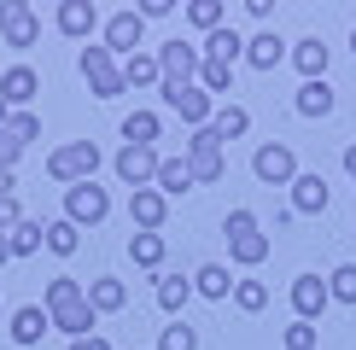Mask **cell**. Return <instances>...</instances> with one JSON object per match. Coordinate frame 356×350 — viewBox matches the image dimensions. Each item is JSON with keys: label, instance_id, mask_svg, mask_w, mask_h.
Listing matches in <instances>:
<instances>
[{"label": "cell", "instance_id": "6da1fadb", "mask_svg": "<svg viewBox=\"0 0 356 350\" xmlns=\"http://www.w3.org/2000/svg\"><path fill=\"white\" fill-rule=\"evenodd\" d=\"M41 310H47V321L65 339H88V333H94V303H88V292L70 281V274L47 281V303H41Z\"/></svg>", "mask_w": 356, "mask_h": 350}, {"label": "cell", "instance_id": "7a4b0ae2", "mask_svg": "<svg viewBox=\"0 0 356 350\" xmlns=\"http://www.w3.org/2000/svg\"><path fill=\"white\" fill-rule=\"evenodd\" d=\"M222 233H228V257L240 262V269H257V262L269 257V233L257 228V216H251V210H228Z\"/></svg>", "mask_w": 356, "mask_h": 350}, {"label": "cell", "instance_id": "3957f363", "mask_svg": "<svg viewBox=\"0 0 356 350\" xmlns=\"http://www.w3.org/2000/svg\"><path fill=\"white\" fill-rule=\"evenodd\" d=\"M187 169H193V187H211V181L228 175V152H222V140H216L211 123L193 128V140H187Z\"/></svg>", "mask_w": 356, "mask_h": 350}, {"label": "cell", "instance_id": "277c9868", "mask_svg": "<svg viewBox=\"0 0 356 350\" xmlns=\"http://www.w3.org/2000/svg\"><path fill=\"white\" fill-rule=\"evenodd\" d=\"M94 169H99V146L94 140H70V146H58V152L47 158V175H53V181H65V187L94 181Z\"/></svg>", "mask_w": 356, "mask_h": 350}, {"label": "cell", "instance_id": "5b68a950", "mask_svg": "<svg viewBox=\"0 0 356 350\" xmlns=\"http://www.w3.org/2000/svg\"><path fill=\"white\" fill-rule=\"evenodd\" d=\"M76 65H82V82H88V94H94V99H117V94L129 88V82H123V65H117L106 47H82Z\"/></svg>", "mask_w": 356, "mask_h": 350}, {"label": "cell", "instance_id": "8992f818", "mask_svg": "<svg viewBox=\"0 0 356 350\" xmlns=\"http://www.w3.org/2000/svg\"><path fill=\"white\" fill-rule=\"evenodd\" d=\"M158 94H164V106L181 117V123H193V128H204L216 117V106H211V94H204L199 82H158Z\"/></svg>", "mask_w": 356, "mask_h": 350}, {"label": "cell", "instance_id": "52a82bcc", "mask_svg": "<svg viewBox=\"0 0 356 350\" xmlns=\"http://www.w3.org/2000/svg\"><path fill=\"white\" fill-rule=\"evenodd\" d=\"M0 41H6L12 53H24V47L41 41V18H35L29 0H0Z\"/></svg>", "mask_w": 356, "mask_h": 350}, {"label": "cell", "instance_id": "ba28073f", "mask_svg": "<svg viewBox=\"0 0 356 350\" xmlns=\"http://www.w3.org/2000/svg\"><path fill=\"white\" fill-rule=\"evenodd\" d=\"M251 175H257L263 187H292L298 181V158H292L286 140H269V146H257V158H251Z\"/></svg>", "mask_w": 356, "mask_h": 350}, {"label": "cell", "instance_id": "9c48e42d", "mask_svg": "<svg viewBox=\"0 0 356 350\" xmlns=\"http://www.w3.org/2000/svg\"><path fill=\"white\" fill-rule=\"evenodd\" d=\"M106 216H111V193H106V187H94V181L65 187V222L94 228V222H106Z\"/></svg>", "mask_w": 356, "mask_h": 350}, {"label": "cell", "instance_id": "30bf717a", "mask_svg": "<svg viewBox=\"0 0 356 350\" xmlns=\"http://www.w3.org/2000/svg\"><path fill=\"white\" fill-rule=\"evenodd\" d=\"M140 41H146V18H140L135 6H129V12H111V18H106V41H99V47H106L117 65H123L129 53H140Z\"/></svg>", "mask_w": 356, "mask_h": 350}, {"label": "cell", "instance_id": "8fae6325", "mask_svg": "<svg viewBox=\"0 0 356 350\" xmlns=\"http://www.w3.org/2000/svg\"><path fill=\"white\" fill-rule=\"evenodd\" d=\"M158 164H164L158 146H123V152H117V181H123L129 193H140V187L158 181Z\"/></svg>", "mask_w": 356, "mask_h": 350}, {"label": "cell", "instance_id": "7c38bea8", "mask_svg": "<svg viewBox=\"0 0 356 350\" xmlns=\"http://www.w3.org/2000/svg\"><path fill=\"white\" fill-rule=\"evenodd\" d=\"M199 65H204V53L193 47V41H164V47H158V70H164V82H193L199 76Z\"/></svg>", "mask_w": 356, "mask_h": 350}, {"label": "cell", "instance_id": "4fadbf2b", "mask_svg": "<svg viewBox=\"0 0 356 350\" xmlns=\"http://www.w3.org/2000/svg\"><path fill=\"white\" fill-rule=\"evenodd\" d=\"M170 216V199L158 193V187H140V193H129V222H135L140 233H158Z\"/></svg>", "mask_w": 356, "mask_h": 350}, {"label": "cell", "instance_id": "5bb4252c", "mask_svg": "<svg viewBox=\"0 0 356 350\" xmlns=\"http://www.w3.org/2000/svg\"><path fill=\"white\" fill-rule=\"evenodd\" d=\"M58 35H70V41H88L99 29V6L94 0H65V6H58Z\"/></svg>", "mask_w": 356, "mask_h": 350}, {"label": "cell", "instance_id": "9a60e30c", "mask_svg": "<svg viewBox=\"0 0 356 350\" xmlns=\"http://www.w3.org/2000/svg\"><path fill=\"white\" fill-rule=\"evenodd\" d=\"M327 175H316V169H298V181H292V210L298 216H321L327 210Z\"/></svg>", "mask_w": 356, "mask_h": 350}, {"label": "cell", "instance_id": "2e32d148", "mask_svg": "<svg viewBox=\"0 0 356 350\" xmlns=\"http://www.w3.org/2000/svg\"><path fill=\"white\" fill-rule=\"evenodd\" d=\"M327 303H333V292H327L321 274H298V281H292V310H298V321H316Z\"/></svg>", "mask_w": 356, "mask_h": 350}, {"label": "cell", "instance_id": "e0dca14e", "mask_svg": "<svg viewBox=\"0 0 356 350\" xmlns=\"http://www.w3.org/2000/svg\"><path fill=\"white\" fill-rule=\"evenodd\" d=\"M41 94V76L29 65H12L6 76H0V99H6V111H29V99Z\"/></svg>", "mask_w": 356, "mask_h": 350}, {"label": "cell", "instance_id": "ac0fdd59", "mask_svg": "<svg viewBox=\"0 0 356 350\" xmlns=\"http://www.w3.org/2000/svg\"><path fill=\"white\" fill-rule=\"evenodd\" d=\"M327 41H321V35H304L298 41V47H292V65H298L304 70V82H327Z\"/></svg>", "mask_w": 356, "mask_h": 350}, {"label": "cell", "instance_id": "d6986e66", "mask_svg": "<svg viewBox=\"0 0 356 350\" xmlns=\"http://www.w3.org/2000/svg\"><path fill=\"white\" fill-rule=\"evenodd\" d=\"M82 292H88V303H94V315H117V310L129 303V286H123V281H111V274H99V281H88Z\"/></svg>", "mask_w": 356, "mask_h": 350}, {"label": "cell", "instance_id": "ffe728a7", "mask_svg": "<svg viewBox=\"0 0 356 350\" xmlns=\"http://www.w3.org/2000/svg\"><path fill=\"white\" fill-rule=\"evenodd\" d=\"M199 53H204V58H216V65H228V70H234V65H240V58H245V41L234 35L228 24H222V29H211V35H204V47H199Z\"/></svg>", "mask_w": 356, "mask_h": 350}, {"label": "cell", "instance_id": "44dd1931", "mask_svg": "<svg viewBox=\"0 0 356 350\" xmlns=\"http://www.w3.org/2000/svg\"><path fill=\"white\" fill-rule=\"evenodd\" d=\"M280 58H286V41H280L275 29H263V35L245 41V65H251V70H275Z\"/></svg>", "mask_w": 356, "mask_h": 350}, {"label": "cell", "instance_id": "7402d4cb", "mask_svg": "<svg viewBox=\"0 0 356 350\" xmlns=\"http://www.w3.org/2000/svg\"><path fill=\"white\" fill-rule=\"evenodd\" d=\"M41 333H53L47 310H41V303H24V310L12 315V339H18V344L29 350V344H41Z\"/></svg>", "mask_w": 356, "mask_h": 350}, {"label": "cell", "instance_id": "603a6c76", "mask_svg": "<svg viewBox=\"0 0 356 350\" xmlns=\"http://www.w3.org/2000/svg\"><path fill=\"white\" fill-rule=\"evenodd\" d=\"M158 135H164V117L158 111H129L123 117V146H152Z\"/></svg>", "mask_w": 356, "mask_h": 350}, {"label": "cell", "instance_id": "cb8c5ba5", "mask_svg": "<svg viewBox=\"0 0 356 350\" xmlns=\"http://www.w3.org/2000/svg\"><path fill=\"white\" fill-rule=\"evenodd\" d=\"M123 82H129V88H158V82H164L158 53H129V58H123Z\"/></svg>", "mask_w": 356, "mask_h": 350}, {"label": "cell", "instance_id": "d4e9b609", "mask_svg": "<svg viewBox=\"0 0 356 350\" xmlns=\"http://www.w3.org/2000/svg\"><path fill=\"white\" fill-rule=\"evenodd\" d=\"M158 193H164V199H181L187 193V187H193V169H187V158H164V164H158Z\"/></svg>", "mask_w": 356, "mask_h": 350}, {"label": "cell", "instance_id": "484cf974", "mask_svg": "<svg viewBox=\"0 0 356 350\" xmlns=\"http://www.w3.org/2000/svg\"><path fill=\"white\" fill-rule=\"evenodd\" d=\"M41 245H47V228H41V222H29V216L6 233V251H12V257H35Z\"/></svg>", "mask_w": 356, "mask_h": 350}, {"label": "cell", "instance_id": "4316f807", "mask_svg": "<svg viewBox=\"0 0 356 350\" xmlns=\"http://www.w3.org/2000/svg\"><path fill=\"white\" fill-rule=\"evenodd\" d=\"M193 292H199V298H228V292H234V274L222 269V262H204V269L193 274Z\"/></svg>", "mask_w": 356, "mask_h": 350}, {"label": "cell", "instance_id": "83f0119b", "mask_svg": "<svg viewBox=\"0 0 356 350\" xmlns=\"http://www.w3.org/2000/svg\"><path fill=\"white\" fill-rule=\"evenodd\" d=\"M187 298H193V281H181V274H164V281H158V310L164 315H181Z\"/></svg>", "mask_w": 356, "mask_h": 350}, {"label": "cell", "instance_id": "f1b7e54d", "mask_svg": "<svg viewBox=\"0 0 356 350\" xmlns=\"http://www.w3.org/2000/svg\"><path fill=\"white\" fill-rule=\"evenodd\" d=\"M211 128H216V140H240L245 128H251V111H245V106H216Z\"/></svg>", "mask_w": 356, "mask_h": 350}, {"label": "cell", "instance_id": "f546056e", "mask_svg": "<svg viewBox=\"0 0 356 350\" xmlns=\"http://www.w3.org/2000/svg\"><path fill=\"white\" fill-rule=\"evenodd\" d=\"M333 111V88L327 82H304L298 88V117H327Z\"/></svg>", "mask_w": 356, "mask_h": 350}, {"label": "cell", "instance_id": "4dcf8cb0", "mask_svg": "<svg viewBox=\"0 0 356 350\" xmlns=\"http://www.w3.org/2000/svg\"><path fill=\"white\" fill-rule=\"evenodd\" d=\"M129 257H135V269H158L164 262V233H135L129 240Z\"/></svg>", "mask_w": 356, "mask_h": 350}, {"label": "cell", "instance_id": "1f68e13d", "mask_svg": "<svg viewBox=\"0 0 356 350\" xmlns=\"http://www.w3.org/2000/svg\"><path fill=\"white\" fill-rule=\"evenodd\" d=\"M187 24L211 35V29H222V24H228V12H222V0H187Z\"/></svg>", "mask_w": 356, "mask_h": 350}, {"label": "cell", "instance_id": "d6a6232c", "mask_svg": "<svg viewBox=\"0 0 356 350\" xmlns=\"http://www.w3.org/2000/svg\"><path fill=\"white\" fill-rule=\"evenodd\" d=\"M76 245H82V228H76V222H65V216L47 222V251H53V257H70Z\"/></svg>", "mask_w": 356, "mask_h": 350}, {"label": "cell", "instance_id": "836d02e7", "mask_svg": "<svg viewBox=\"0 0 356 350\" xmlns=\"http://www.w3.org/2000/svg\"><path fill=\"white\" fill-rule=\"evenodd\" d=\"M199 88H204V94H234V70L228 65H216V58H204V65H199Z\"/></svg>", "mask_w": 356, "mask_h": 350}, {"label": "cell", "instance_id": "e575fe53", "mask_svg": "<svg viewBox=\"0 0 356 350\" xmlns=\"http://www.w3.org/2000/svg\"><path fill=\"white\" fill-rule=\"evenodd\" d=\"M234 303H240L245 315L269 310V286H263V281H234Z\"/></svg>", "mask_w": 356, "mask_h": 350}, {"label": "cell", "instance_id": "d590c367", "mask_svg": "<svg viewBox=\"0 0 356 350\" xmlns=\"http://www.w3.org/2000/svg\"><path fill=\"white\" fill-rule=\"evenodd\" d=\"M327 292L339 303H356V262H339V269L327 274Z\"/></svg>", "mask_w": 356, "mask_h": 350}, {"label": "cell", "instance_id": "8d00e7d4", "mask_svg": "<svg viewBox=\"0 0 356 350\" xmlns=\"http://www.w3.org/2000/svg\"><path fill=\"white\" fill-rule=\"evenodd\" d=\"M158 350H199V333H193L187 321H170L164 339H158Z\"/></svg>", "mask_w": 356, "mask_h": 350}, {"label": "cell", "instance_id": "74e56055", "mask_svg": "<svg viewBox=\"0 0 356 350\" xmlns=\"http://www.w3.org/2000/svg\"><path fill=\"white\" fill-rule=\"evenodd\" d=\"M6 128H12V135H18V146L41 140V117H35V111H12V117H6Z\"/></svg>", "mask_w": 356, "mask_h": 350}, {"label": "cell", "instance_id": "f35d334b", "mask_svg": "<svg viewBox=\"0 0 356 350\" xmlns=\"http://www.w3.org/2000/svg\"><path fill=\"white\" fill-rule=\"evenodd\" d=\"M286 350H316V321H292L286 327Z\"/></svg>", "mask_w": 356, "mask_h": 350}, {"label": "cell", "instance_id": "ab89813d", "mask_svg": "<svg viewBox=\"0 0 356 350\" xmlns=\"http://www.w3.org/2000/svg\"><path fill=\"white\" fill-rule=\"evenodd\" d=\"M18 152H24V146H18V135H12V128H0V169H12V164H18Z\"/></svg>", "mask_w": 356, "mask_h": 350}, {"label": "cell", "instance_id": "60d3db41", "mask_svg": "<svg viewBox=\"0 0 356 350\" xmlns=\"http://www.w3.org/2000/svg\"><path fill=\"white\" fill-rule=\"evenodd\" d=\"M24 222V210H18V199H0V240H6L12 228Z\"/></svg>", "mask_w": 356, "mask_h": 350}, {"label": "cell", "instance_id": "b9f144b4", "mask_svg": "<svg viewBox=\"0 0 356 350\" xmlns=\"http://www.w3.org/2000/svg\"><path fill=\"white\" fill-rule=\"evenodd\" d=\"M140 18H170V12H175V0H140Z\"/></svg>", "mask_w": 356, "mask_h": 350}, {"label": "cell", "instance_id": "7bdbcfd3", "mask_svg": "<svg viewBox=\"0 0 356 350\" xmlns=\"http://www.w3.org/2000/svg\"><path fill=\"white\" fill-rule=\"evenodd\" d=\"M70 350H111V344L99 339V333H88V339H70Z\"/></svg>", "mask_w": 356, "mask_h": 350}, {"label": "cell", "instance_id": "ee69618b", "mask_svg": "<svg viewBox=\"0 0 356 350\" xmlns=\"http://www.w3.org/2000/svg\"><path fill=\"white\" fill-rule=\"evenodd\" d=\"M345 169H350V181H356V140L345 146Z\"/></svg>", "mask_w": 356, "mask_h": 350}, {"label": "cell", "instance_id": "f6af8a7d", "mask_svg": "<svg viewBox=\"0 0 356 350\" xmlns=\"http://www.w3.org/2000/svg\"><path fill=\"white\" fill-rule=\"evenodd\" d=\"M0 199H12V169H0Z\"/></svg>", "mask_w": 356, "mask_h": 350}, {"label": "cell", "instance_id": "bcb514c9", "mask_svg": "<svg viewBox=\"0 0 356 350\" xmlns=\"http://www.w3.org/2000/svg\"><path fill=\"white\" fill-rule=\"evenodd\" d=\"M6 117H12V111H6V99H0V128H6Z\"/></svg>", "mask_w": 356, "mask_h": 350}, {"label": "cell", "instance_id": "7dc6e473", "mask_svg": "<svg viewBox=\"0 0 356 350\" xmlns=\"http://www.w3.org/2000/svg\"><path fill=\"white\" fill-rule=\"evenodd\" d=\"M6 257H12V251H6V240H0V262H6Z\"/></svg>", "mask_w": 356, "mask_h": 350}, {"label": "cell", "instance_id": "c3c4849f", "mask_svg": "<svg viewBox=\"0 0 356 350\" xmlns=\"http://www.w3.org/2000/svg\"><path fill=\"white\" fill-rule=\"evenodd\" d=\"M350 53H356V35H350Z\"/></svg>", "mask_w": 356, "mask_h": 350}, {"label": "cell", "instance_id": "681fc988", "mask_svg": "<svg viewBox=\"0 0 356 350\" xmlns=\"http://www.w3.org/2000/svg\"><path fill=\"white\" fill-rule=\"evenodd\" d=\"M0 315H6V303H0Z\"/></svg>", "mask_w": 356, "mask_h": 350}]
</instances>
